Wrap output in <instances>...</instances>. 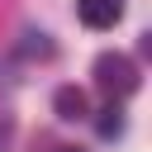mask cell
I'll return each mask as SVG.
<instances>
[{"label": "cell", "instance_id": "cell-1", "mask_svg": "<svg viewBox=\"0 0 152 152\" xmlns=\"http://www.w3.org/2000/svg\"><path fill=\"white\" fill-rule=\"evenodd\" d=\"M95 81H100L104 90H114V95H128V90L138 86V71H133V62H128L124 52H100V57H95Z\"/></svg>", "mask_w": 152, "mask_h": 152}, {"label": "cell", "instance_id": "cell-2", "mask_svg": "<svg viewBox=\"0 0 152 152\" xmlns=\"http://www.w3.org/2000/svg\"><path fill=\"white\" fill-rule=\"evenodd\" d=\"M76 14L90 28H114L119 24V0H76Z\"/></svg>", "mask_w": 152, "mask_h": 152}, {"label": "cell", "instance_id": "cell-3", "mask_svg": "<svg viewBox=\"0 0 152 152\" xmlns=\"http://www.w3.org/2000/svg\"><path fill=\"white\" fill-rule=\"evenodd\" d=\"M52 109H57V119H86V90L81 86H57Z\"/></svg>", "mask_w": 152, "mask_h": 152}, {"label": "cell", "instance_id": "cell-4", "mask_svg": "<svg viewBox=\"0 0 152 152\" xmlns=\"http://www.w3.org/2000/svg\"><path fill=\"white\" fill-rule=\"evenodd\" d=\"M119 128H124V119H119V109H104V119H100V133H104V138H114Z\"/></svg>", "mask_w": 152, "mask_h": 152}, {"label": "cell", "instance_id": "cell-5", "mask_svg": "<svg viewBox=\"0 0 152 152\" xmlns=\"http://www.w3.org/2000/svg\"><path fill=\"white\" fill-rule=\"evenodd\" d=\"M10 138H14V124H10V119H5V114H0V152H5V147H10Z\"/></svg>", "mask_w": 152, "mask_h": 152}]
</instances>
